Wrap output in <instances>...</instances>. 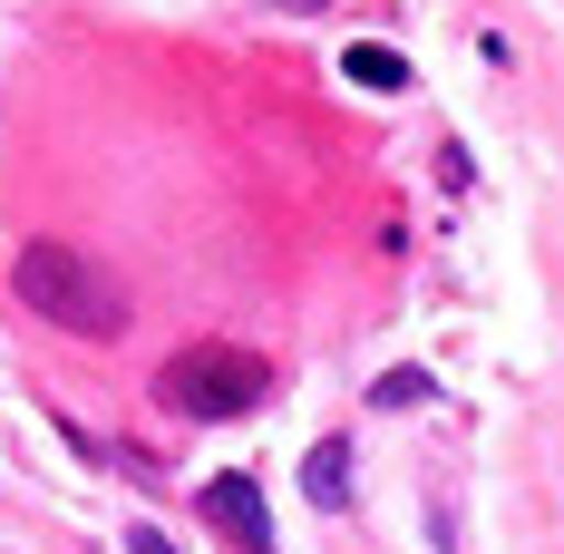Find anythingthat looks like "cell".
Masks as SVG:
<instances>
[{"instance_id":"cell-1","label":"cell","mask_w":564,"mask_h":554,"mask_svg":"<svg viewBox=\"0 0 564 554\" xmlns=\"http://www.w3.org/2000/svg\"><path fill=\"white\" fill-rule=\"evenodd\" d=\"M10 292H20V312H40V322H58V332H78V340H117L127 332V292H117L78 243H20Z\"/></svg>"},{"instance_id":"cell-2","label":"cell","mask_w":564,"mask_h":554,"mask_svg":"<svg viewBox=\"0 0 564 554\" xmlns=\"http://www.w3.org/2000/svg\"><path fill=\"white\" fill-rule=\"evenodd\" d=\"M263 389H273V370L234 340H195L156 370V399L185 409V419H243V409H263Z\"/></svg>"},{"instance_id":"cell-3","label":"cell","mask_w":564,"mask_h":554,"mask_svg":"<svg viewBox=\"0 0 564 554\" xmlns=\"http://www.w3.org/2000/svg\"><path fill=\"white\" fill-rule=\"evenodd\" d=\"M205 515H215L243 554L273 545V506H263V487H253V477H215V487H205Z\"/></svg>"},{"instance_id":"cell-4","label":"cell","mask_w":564,"mask_h":554,"mask_svg":"<svg viewBox=\"0 0 564 554\" xmlns=\"http://www.w3.org/2000/svg\"><path fill=\"white\" fill-rule=\"evenodd\" d=\"M340 78H350V88H409V58L380 50V40H350V50H340Z\"/></svg>"},{"instance_id":"cell-5","label":"cell","mask_w":564,"mask_h":554,"mask_svg":"<svg viewBox=\"0 0 564 554\" xmlns=\"http://www.w3.org/2000/svg\"><path fill=\"white\" fill-rule=\"evenodd\" d=\"M302 487H312V506H340V497H350V447L322 438V447H312V467H302Z\"/></svg>"},{"instance_id":"cell-6","label":"cell","mask_w":564,"mask_h":554,"mask_svg":"<svg viewBox=\"0 0 564 554\" xmlns=\"http://www.w3.org/2000/svg\"><path fill=\"white\" fill-rule=\"evenodd\" d=\"M370 399H380V409H419V399H429V370H390Z\"/></svg>"},{"instance_id":"cell-7","label":"cell","mask_w":564,"mask_h":554,"mask_svg":"<svg viewBox=\"0 0 564 554\" xmlns=\"http://www.w3.org/2000/svg\"><path fill=\"white\" fill-rule=\"evenodd\" d=\"M127 554H175V545L156 535V525H137V535H127Z\"/></svg>"},{"instance_id":"cell-8","label":"cell","mask_w":564,"mask_h":554,"mask_svg":"<svg viewBox=\"0 0 564 554\" xmlns=\"http://www.w3.org/2000/svg\"><path fill=\"white\" fill-rule=\"evenodd\" d=\"M263 10H332V0H263Z\"/></svg>"}]
</instances>
